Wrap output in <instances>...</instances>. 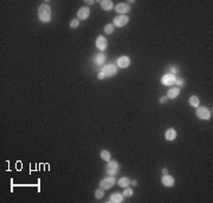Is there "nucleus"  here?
<instances>
[{"label":"nucleus","instance_id":"f257e3e1","mask_svg":"<svg viewBox=\"0 0 213 203\" xmlns=\"http://www.w3.org/2000/svg\"><path fill=\"white\" fill-rule=\"evenodd\" d=\"M38 18L43 23H49L51 20V7L44 2L38 7Z\"/></svg>","mask_w":213,"mask_h":203},{"label":"nucleus","instance_id":"f03ea898","mask_svg":"<svg viewBox=\"0 0 213 203\" xmlns=\"http://www.w3.org/2000/svg\"><path fill=\"white\" fill-rule=\"evenodd\" d=\"M116 73H117V68H116V65H114V64H109V65L104 66V68L99 71L97 78H98V79L109 78V77H113V76H115Z\"/></svg>","mask_w":213,"mask_h":203},{"label":"nucleus","instance_id":"7ed1b4c3","mask_svg":"<svg viewBox=\"0 0 213 203\" xmlns=\"http://www.w3.org/2000/svg\"><path fill=\"white\" fill-rule=\"evenodd\" d=\"M195 113H197V117L198 118H200V119H204V120H207V119H210L211 118V115H212V112L207 109V107H205V106H198L197 107V111H195Z\"/></svg>","mask_w":213,"mask_h":203},{"label":"nucleus","instance_id":"20e7f679","mask_svg":"<svg viewBox=\"0 0 213 203\" xmlns=\"http://www.w3.org/2000/svg\"><path fill=\"white\" fill-rule=\"evenodd\" d=\"M106 171H107V174L110 175V176L116 175L117 171H119V163L115 162V161H109L106 166Z\"/></svg>","mask_w":213,"mask_h":203},{"label":"nucleus","instance_id":"39448f33","mask_svg":"<svg viewBox=\"0 0 213 203\" xmlns=\"http://www.w3.org/2000/svg\"><path fill=\"white\" fill-rule=\"evenodd\" d=\"M129 21V18L127 15H117L114 18V21H113V25L116 26V27H123L126 26Z\"/></svg>","mask_w":213,"mask_h":203},{"label":"nucleus","instance_id":"423d86ee","mask_svg":"<svg viewBox=\"0 0 213 203\" xmlns=\"http://www.w3.org/2000/svg\"><path fill=\"white\" fill-rule=\"evenodd\" d=\"M115 178L114 177H107L104 180H102L99 182V187L102 189H104V190H108V189L113 188L115 184Z\"/></svg>","mask_w":213,"mask_h":203},{"label":"nucleus","instance_id":"0eeeda50","mask_svg":"<svg viewBox=\"0 0 213 203\" xmlns=\"http://www.w3.org/2000/svg\"><path fill=\"white\" fill-rule=\"evenodd\" d=\"M175 80H176V77L172 73H167L161 78V83L166 86H172L173 84H175Z\"/></svg>","mask_w":213,"mask_h":203},{"label":"nucleus","instance_id":"6e6552de","mask_svg":"<svg viewBox=\"0 0 213 203\" xmlns=\"http://www.w3.org/2000/svg\"><path fill=\"white\" fill-rule=\"evenodd\" d=\"M161 183L165 185V187H168V188H171V187H173L175 183V180L173 176H171V175H162V177H161Z\"/></svg>","mask_w":213,"mask_h":203},{"label":"nucleus","instance_id":"1a4fd4ad","mask_svg":"<svg viewBox=\"0 0 213 203\" xmlns=\"http://www.w3.org/2000/svg\"><path fill=\"white\" fill-rule=\"evenodd\" d=\"M116 12L119 13L120 15H124L126 13H128L130 11V6L129 4H126V2H121V4H119V5H116Z\"/></svg>","mask_w":213,"mask_h":203},{"label":"nucleus","instance_id":"9d476101","mask_svg":"<svg viewBox=\"0 0 213 203\" xmlns=\"http://www.w3.org/2000/svg\"><path fill=\"white\" fill-rule=\"evenodd\" d=\"M90 15V8L89 7H81L77 12V19L78 20H85Z\"/></svg>","mask_w":213,"mask_h":203},{"label":"nucleus","instance_id":"9b49d317","mask_svg":"<svg viewBox=\"0 0 213 203\" xmlns=\"http://www.w3.org/2000/svg\"><path fill=\"white\" fill-rule=\"evenodd\" d=\"M130 65V58L127 56H122L117 59V66L120 68H126Z\"/></svg>","mask_w":213,"mask_h":203},{"label":"nucleus","instance_id":"f8f14e48","mask_svg":"<svg viewBox=\"0 0 213 203\" xmlns=\"http://www.w3.org/2000/svg\"><path fill=\"white\" fill-rule=\"evenodd\" d=\"M96 46H97V49H98L99 51H104L107 49V46H108V41H107V39L103 36H99L97 37L96 39Z\"/></svg>","mask_w":213,"mask_h":203},{"label":"nucleus","instance_id":"ddd939ff","mask_svg":"<svg viewBox=\"0 0 213 203\" xmlns=\"http://www.w3.org/2000/svg\"><path fill=\"white\" fill-rule=\"evenodd\" d=\"M123 194L121 193H114L113 195L110 196V200H109V202L111 203H121L123 201Z\"/></svg>","mask_w":213,"mask_h":203},{"label":"nucleus","instance_id":"4468645a","mask_svg":"<svg viewBox=\"0 0 213 203\" xmlns=\"http://www.w3.org/2000/svg\"><path fill=\"white\" fill-rule=\"evenodd\" d=\"M165 138L169 141V142H172V141H174L175 138H176V131H175V129L171 128L168 129L167 131H166V134H165Z\"/></svg>","mask_w":213,"mask_h":203},{"label":"nucleus","instance_id":"2eb2a0df","mask_svg":"<svg viewBox=\"0 0 213 203\" xmlns=\"http://www.w3.org/2000/svg\"><path fill=\"white\" fill-rule=\"evenodd\" d=\"M180 95V89L179 88H172L169 89L167 92V98H171V99H174L178 96Z\"/></svg>","mask_w":213,"mask_h":203},{"label":"nucleus","instance_id":"dca6fc26","mask_svg":"<svg viewBox=\"0 0 213 203\" xmlns=\"http://www.w3.org/2000/svg\"><path fill=\"white\" fill-rule=\"evenodd\" d=\"M101 7L104 11H110L114 8V4L110 0H103V1H101Z\"/></svg>","mask_w":213,"mask_h":203},{"label":"nucleus","instance_id":"f3484780","mask_svg":"<svg viewBox=\"0 0 213 203\" xmlns=\"http://www.w3.org/2000/svg\"><path fill=\"white\" fill-rule=\"evenodd\" d=\"M117 184H119V187H121V188H127V187H129L130 185V180L129 177H121L119 182H117Z\"/></svg>","mask_w":213,"mask_h":203},{"label":"nucleus","instance_id":"a211bd4d","mask_svg":"<svg viewBox=\"0 0 213 203\" xmlns=\"http://www.w3.org/2000/svg\"><path fill=\"white\" fill-rule=\"evenodd\" d=\"M104 61H106V56H104L103 53H98V54L94 58V63L97 64V65H102Z\"/></svg>","mask_w":213,"mask_h":203},{"label":"nucleus","instance_id":"6ab92c4d","mask_svg":"<svg viewBox=\"0 0 213 203\" xmlns=\"http://www.w3.org/2000/svg\"><path fill=\"white\" fill-rule=\"evenodd\" d=\"M190 105L191 106H193V107H198L199 106V103H200V100H199V97H197V96H192V97L190 98Z\"/></svg>","mask_w":213,"mask_h":203},{"label":"nucleus","instance_id":"aec40b11","mask_svg":"<svg viewBox=\"0 0 213 203\" xmlns=\"http://www.w3.org/2000/svg\"><path fill=\"white\" fill-rule=\"evenodd\" d=\"M101 158L103 161H106V162H109L110 158H111V155H110V152L108 150H102L101 151Z\"/></svg>","mask_w":213,"mask_h":203},{"label":"nucleus","instance_id":"412c9836","mask_svg":"<svg viewBox=\"0 0 213 203\" xmlns=\"http://www.w3.org/2000/svg\"><path fill=\"white\" fill-rule=\"evenodd\" d=\"M114 25L113 24H108V25H106L104 26V32H106L107 34H111L113 32H114Z\"/></svg>","mask_w":213,"mask_h":203},{"label":"nucleus","instance_id":"4be33fe9","mask_svg":"<svg viewBox=\"0 0 213 203\" xmlns=\"http://www.w3.org/2000/svg\"><path fill=\"white\" fill-rule=\"evenodd\" d=\"M103 196H104V189L99 188V189H97V190L95 191V197H96L97 200H101Z\"/></svg>","mask_w":213,"mask_h":203},{"label":"nucleus","instance_id":"5701e85b","mask_svg":"<svg viewBox=\"0 0 213 203\" xmlns=\"http://www.w3.org/2000/svg\"><path fill=\"white\" fill-rule=\"evenodd\" d=\"M133 189L131 188H124V191H123V196H126V197H130V196H133Z\"/></svg>","mask_w":213,"mask_h":203},{"label":"nucleus","instance_id":"b1692460","mask_svg":"<svg viewBox=\"0 0 213 203\" xmlns=\"http://www.w3.org/2000/svg\"><path fill=\"white\" fill-rule=\"evenodd\" d=\"M79 26V20L78 19H72L71 23H70V27L71 29H77Z\"/></svg>","mask_w":213,"mask_h":203},{"label":"nucleus","instance_id":"393cba45","mask_svg":"<svg viewBox=\"0 0 213 203\" xmlns=\"http://www.w3.org/2000/svg\"><path fill=\"white\" fill-rule=\"evenodd\" d=\"M175 84H176L178 86H181V85H183V79H180V78H176Z\"/></svg>","mask_w":213,"mask_h":203},{"label":"nucleus","instance_id":"a878e982","mask_svg":"<svg viewBox=\"0 0 213 203\" xmlns=\"http://www.w3.org/2000/svg\"><path fill=\"white\" fill-rule=\"evenodd\" d=\"M166 102H167V97H161V98H160V103H161V104H165Z\"/></svg>","mask_w":213,"mask_h":203},{"label":"nucleus","instance_id":"bb28decb","mask_svg":"<svg viewBox=\"0 0 213 203\" xmlns=\"http://www.w3.org/2000/svg\"><path fill=\"white\" fill-rule=\"evenodd\" d=\"M171 71H172V72H174V73H178L179 68H171ZM174 73H173V75H174Z\"/></svg>","mask_w":213,"mask_h":203},{"label":"nucleus","instance_id":"cd10ccee","mask_svg":"<svg viewBox=\"0 0 213 203\" xmlns=\"http://www.w3.org/2000/svg\"><path fill=\"white\" fill-rule=\"evenodd\" d=\"M167 174H168V170L166 168H163V169H162V175H167Z\"/></svg>","mask_w":213,"mask_h":203},{"label":"nucleus","instance_id":"c85d7f7f","mask_svg":"<svg viewBox=\"0 0 213 203\" xmlns=\"http://www.w3.org/2000/svg\"><path fill=\"white\" fill-rule=\"evenodd\" d=\"M94 2H95V1H94V0H89V1H88V0H86V1H85V4H88V5H92V4H94Z\"/></svg>","mask_w":213,"mask_h":203},{"label":"nucleus","instance_id":"c756f323","mask_svg":"<svg viewBox=\"0 0 213 203\" xmlns=\"http://www.w3.org/2000/svg\"><path fill=\"white\" fill-rule=\"evenodd\" d=\"M130 184L135 187V185H136V184H137V182H136V181H130Z\"/></svg>","mask_w":213,"mask_h":203}]
</instances>
